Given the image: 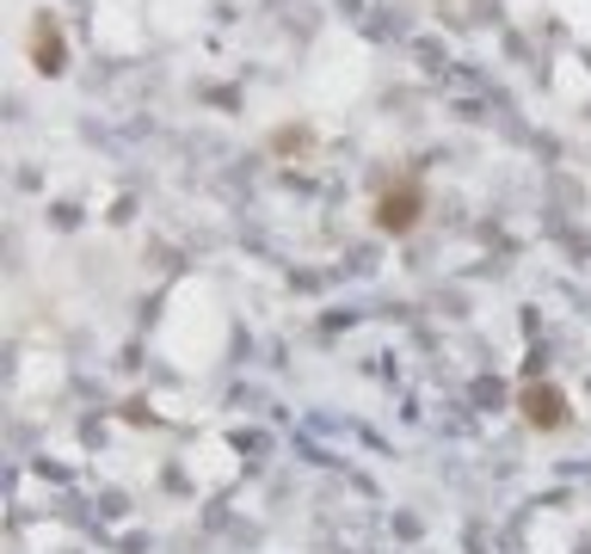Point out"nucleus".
Returning <instances> with one entry per match:
<instances>
[{"label": "nucleus", "instance_id": "obj_1", "mask_svg": "<svg viewBox=\"0 0 591 554\" xmlns=\"http://www.w3.org/2000/svg\"><path fill=\"white\" fill-rule=\"evenodd\" d=\"M420 185H413V179H401V185H395V192H382L376 197V229H388V234H407L413 229V222H420Z\"/></svg>", "mask_w": 591, "mask_h": 554}, {"label": "nucleus", "instance_id": "obj_2", "mask_svg": "<svg viewBox=\"0 0 591 554\" xmlns=\"http://www.w3.org/2000/svg\"><path fill=\"white\" fill-rule=\"evenodd\" d=\"M517 407H524V420L536 425V431H554V425H567V395H561V388H524V395H517Z\"/></svg>", "mask_w": 591, "mask_h": 554}, {"label": "nucleus", "instance_id": "obj_3", "mask_svg": "<svg viewBox=\"0 0 591 554\" xmlns=\"http://www.w3.org/2000/svg\"><path fill=\"white\" fill-rule=\"evenodd\" d=\"M31 50H38V68H43V75H56V68H62V31H56V20H38V25H31Z\"/></svg>", "mask_w": 591, "mask_h": 554}, {"label": "nucleus", "instance_id": "obj_4", "mask_svg": "<svg viewBox=\"0 0 591 554\" xmlns=\"http://www.w3.org/2000/svg\"><path fill=\"white\" fill-rule=\"evenodd\" d=\"M308 142H314L308 130H278V136H271V149H278V154H303Z\"/></svg>", "mask_w": 591, "mask_h": 554}]
</instances>
